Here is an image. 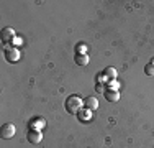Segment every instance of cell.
<instances>
[{"instance_id": "obj_1", "label": "cell", "mask_w": 154, "mask_h": 148, "mask_svg": "<svg viewBox=\"0 0 154 148\" xmlns=\"http://www.w3.org/2000/svg\"><path fill=\"white\" fill-rule=\"evenodd\" d=\"M82 105H84V101L79 97V95H75V94L69 95V97L66 99V104H64L66 110H67L69 114H74V115H77V112L82 109Z\"/></svg>"}, {"instance_id": "obj_2", "label": "cell", "mask_w": 154, "mask_h": 148, "mask_svg": "<svg viewBox=\"0 0 154 148\" xmlns=\"http://www.w3.org/2000/svg\"><path fill=\"white\" fill-rule=\"evenodd\" d=\"M15 132H17V128L13 124H3L2 128H0V137H2L3 140H8L15 135Z\"/></svg>"}, {"instance_id": "obj_3", "label": "cell", "mask_w": 154, "mask_h": 148, "mask_svg": "<svg viewBox=\"0 0 154 148\" xmlns=\"http://www.w3.org/2000/svg\"><path fill=\"white\" fill-rule=\"evenodd\" d=\"M26 140L31 143V145H36L43 140V135H41V130H35V128H30L28 130V135H26Z\"/></svg>"}, {"instance_id": "obj_4", "label": "cell", "mask_w": 154, "mask_h": 148, "mask_svg": "<svg viewBox=\"0 0 154 148\" xmlns=\"http://www.w3.org/2000/svg\"><path fill=\"white\" fill-rule=\"evenodd\" d=\"M18 58H20V51L17 48H7L5 50V59L8 63H17Z\"/></svg>"}, {"instance_id": "obj_5", "label": "cell", "mask_w": 154, "mask_h": 148, "mask_svg": "<svg viewBox=\"0 0 154 148\" xmlns=\"http://www.w3.org/2000/svg\"><path fill=\"white\" fill-rule=\"evenodd\" d=\"M103 95H105V99H107L108 102L120 101V94H118V91H116V89H107V91L103 92Z\"/></svg>"}, {"instance_id": "obj_6", "label": "cell", "mask_w": 154, "mask_h": 148, "mask_svg": "<svg viewBox=\"0 0 154 148\" xmlns=\"http://www.w3.org/2000/svg\"><path fill=\"white\" fill-rule=\"evenodd\" d=\"M84 107L85 109H89V110H97L98 109V101H97V97H85L84 99Z\"/></svg>"}, {"instance_id": "obj_7", "label": "cell", "mask_w": 154, "mask_h": 148, "mask_svg": "<svg viewBox=\"0 0 154 148\" xmlns=\"http://www.w3.org/2000/svg\"><path fill=\"white\" fill-rule=\"evenodd\" d=\"M15 40V33L12 28H3L2 30V41L3 43H12Z\"/></svg>"}, {"instance_id": "obj_8", "label": "cell", "mask_w": 154, "mask_h": 148, "mask_svg": "<svg viewBox=\"0 0 154 148\" xmlns=\"http://www.w3.org/2000/svg\"><path fill=\"white\" fill-rule=\"evenodd\" d=\"M90 117H92V110H89V109H80L77 112V118L80 122H89Z\"/></svg>"}, {"instance_id": "obj_9", "label": "cell", "mask_w": 154, "mask_h": 148, "mask_svg": "<svg viewBox=\"0 0 154 148\" xmlns=\"http://www.w3.org/2000/svg\"><path fill=\"white\" fill-rule=\"evenodd\" d=\"M74 61H75V64H79V66H85V64H89V56H87L85 53H77L74 56Z\"/></svg>"}, {"instance_id": "obj_10", "label": "cell", "mask_w": 154, "mask_h": 148, "mask_svg": "<svg viewBox=\"0 0 154 148\" xmlns=\"http://www.w3.org/2000/svg\"><path fill=\"white\" fill-rule=\"evenodd\" d=\"M41 127H45V118H41V117H35V118H31V122H30V128L39 130Z\"/></svg>"}, {"instance_id": "obj_11", "label": "cell", "mask_w": 154, "mask_h": 148, "mask_svg": "<svg viewBox=\"0 0 154 148\" xmlns=\"http://www.w3.org/2000/svg\"><path fill=\"white\" fill-rule=\"evenodd\" d=\"M103 76L107 77V79H110V81H112V79H116V69L110 66V68H107V69L103 71Z\"/></svg>"}, {"instance_id": "obj_12", "label": "cell", "mask_w": 154, "mask_h": 148, "mask_svg": "<svg viewBox=\"0 0 154 148\" xmlns=\"http://www.w3.org/2000/svg\"><path fill=\"white\" fill-rule=\"evenodd\" d=\"M144 72L146 76H154V63H149V64L144 66Z\"/></svg>"}, {"instance_id": "obj_13", "label": "cell", "mask_w": 154, "mask_h": 148, "mask_svg": "<svg viewBox=\"0 0 154 148\" xmlns=\"http://www.w3.org/2000/svg\"><path fill=\"white\" fill-rule=\"evenodd\" d=\"M108 87H110V89H116V87H118V82H116L115 79H112V81L108 82Z\"/></svg>"}, {"instance_id": "obj_14", "label": "cell", "mask_w": 154, "mask_h": 148, "mask_svg": "<svg viewBox=\"0 0 154 148\" xmlns=\"http://www.w3.org/2000/svg\"><path fill=\"white\" fill-rule=\"evenodd\" d=\"M95 91L97 92H105V87L102 86V84H97V86H95Z\"/></svg>"}, {"instance_id": "obj_15", "label": "cell", "mask_w": 154, "mask_h": 148, "mask_svg": "<svg viewBox=\"0 0 154 148\" xmlns=\"http://www.w3.org/2000/svg\"><path fill=\"white\" fill-rule=\"evenodd\" d=\"M77 50H79V53H84V50H85V46H79Z\"/></svg>"}, {"instance_id": "obj_16", "label": "cell", "mask_w": 154, "mask_h": 148, "mask_svg": "<svg viewBox=\"0 0 154 148\" xmlns=\"http://www.w3.org/2000/svg\"><path fill=\"white\" fill-rule=\"evenodd\" d=\"M152 63H154V61H152Z\"/></svg>"}]
</instances>
